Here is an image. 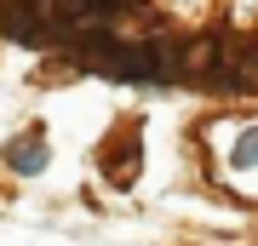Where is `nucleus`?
<instances>
[{"label": "nucleus", "instance_id": "nucleus-1", "mask_svg": "<svg viewBox=\"0 0 258 246\" xmlns=\"http://www.w3.org/2000/svg\"><path fill=\"white\" fill-rule=\"evenodd\" d=\"M212 80H230V86H252L258 92V46L224 40V57H218V74H212Z\"/></svg>", "mask_w": 258, "mask_h": 246}, {"label": "nucleus", "instance_id": "nucleus-2", "mask_svg": "<svg viewBox=\"0 0 258 246\" xmlns=\"http://www.w3.org/2000/svg\"><path fill=\"white\" fill-rule=\"evenodd\" d=\"M40 160H46V155H40V143H35V137H29V143H23V155H18V149H12V166H23V172H35Z\"/></svg>", "mask_w": 258, "mask_h": 246}, {"label": "nucleus", "instance_id": "nucleus-3", "mask_svg": "<svg viewBox=\"0 0 258 246\" xmlns=\"http://www.w3.org/2000/svg\"><path fill=\"white\" fill-rule=\"evenodd\" d=\"M98 6H103V12H109V6H132V0H98Z\"/></svg>", "mask_w": 258, "mask_h": 246}]
</instances>
